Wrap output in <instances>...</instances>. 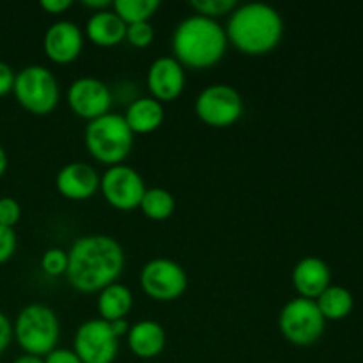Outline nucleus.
Wrapping results in <instances>:
<instances>
[{
	"mask_svg": "<svg viewBox=\"0 0 363 363\" xmlns=\"http://www.w3.org/2000/svg\"><path fill=\"white\" fill-rule=\"evenodd\" d=\"M124 262V250L116 238L89 234L78 238L67 252L66 277L80 293H99L117 282Z\"/></svg>",
	"mask_w": 363,
	"mask_h": 363,
	"instance_id": "nucleus-1",
	"label": "nucleus"
},
{
	"mask_svg": "<svg viewBox=\"0 0 363 363\" xmlns=\"http://www.w3.org/2000/svg\"><path fill=\"white\" fill-rule=\"evenodd\" d=\"M225 35L241 53L264 55L282 41L284 20L279 11L268 4H243L229 14Z\"/></svg>",
	"mask_w": 363,
	"mask_h": 363,
	"instance_id": "nucleus-2",
	"label": "nucleus"
},
{
	"mask_svg": "<svg viewBox=\"0 0 363 363\" xmlns=\"http://www.w3.org/2000/svg\"><path fill=\"white\" fill-rule=\"evenodd\" d=\"M227 45L225 28L201 14L184 18L172 34L174 59L190 69H206L218 64L225 55Z\"/></svg>",
	"mask_w": 363,
	"mask_h": 363,
	"instance_id": "nucleus-3",
	"label": "nucleus"
},
{
	"mask_svg": "<svg viewBox=\"0 0 363 363\" xmlns=\"http://www.w3.org/2000/svg\"><path fill=\"white\" fill-rule=\"evenodd\" d=\"M60 337L59 318L55 312L43 303H30L20 311L13 323V339L25 354L46 357L57 350Z\"/></svg>",
	"mask_w": 363,
	"mask_h": 363,
	"instance_id": "nucleus-4",
	"label": "nucleus"
},
{
	"mask_svg": "<svg viewBox=\"0 0 363 363\" xmlns=\"http://www.w3.org/2000/svg\"><path fill=\"white\" fill-rule=\"evenodd\" d=\"M85 145L94 160L105 165H121L133 147V131L119 113H105L89 121L85 128Z\"/></svg>",
	"mask_w": 363,
	"mask_h": 363,
	"instance_id": "nucleus-5",
	"label": "nucleus"
},
{
	"mask_svg": "<svg viewBox=\"0 0 363 363\" xmlns=\"http://www.w3.org/2000/svg\"><path fill=\"white\" fill-rule=\"evenodd\" d=\"M13 94L27 112L34 116H48L59 105L60 89L55 74L48 67L32 64L16 73Z\"/></svg>",
	"mask_w": 363,
	"mask_h": 363,
	"instance_id": "nucleus-6",
	"label": "nucleus"
},
{
	"mask_svg": "<svg viewBox=\"0 0 363 363\" xmlns=\"http://www.w3.org/2000/svg\"><path fill=\"white\" fill-rule=\"evenodd\" d=\"M279 328L287 342L307 347L319 342L325 333L326 321L314 300L294 298L280 311Z\"/></svg>",
	"mask_w": 363,
	"mask_h": 363,
	"instance_id": "nucleus-7",
	"label": "nucleus"
},
{
	"mask_svg": "<svg viewBox=\"0 0 363 363\" xmlns=\"http://www.w3.org/2000/svg\"><path fill=\"white\" fill-rule=\"evenodd\" d=\"M195 113L211 128L233 126L243 116V99L233 85L213 84L195 99Z\"/></svg>",
	"mask_w": 363,
	"mask_h": 363,
	"instance_id": "nucleus-8",
	"label": "nucleus"
},
{
	"mask_svg": "<svg viewBox=\"0 0 363 363\" xmlns=\"http://www.w3.org/2000/svg\"><path fill=\"white\" fill-rule=\"evenodd\" d=\"M140 286L156 301H174L184 294L188 277L183 266L170 259L158 257L149 261L140 272Z\"/></svg>",
	"mask_w": 363,
	"mask_h": 363,
	"instance_id": "nucleus-9",
	"label": "nucleus"
},
{
	"mask_svg": "<svg viewBox=\"0 0 363 363\" xmlns=\"http://www.w3.org/2000/svg\"><path fill=\"white\" fill-rule=\"evenodd\" d=\"M73 351L82 363H113L119 353V339L110 323L89 319L74 333Z\"/></svg>",
	"mask_w": 363,
	"mask_h": 363,
	"instance_id": "nucleus-10",
	"label": "nucleus"
},
{
	"mask_svg": "<svg viewBox=\"0 0 363 363\" xmlns=\"http://www.w3.org/2000/svg\"><path fill=\"white\" fill-rule=\"evenodd\" d=\"M99 190L112 208L121 211H131L140 206L145 194V183L140 174L130 165L108 167L99 181Z\"/></svg>",
	"mask_w": 363,
	"mask_h": 363,
	"instance_id": "nucleus-11",
	"label": "nucleus"
},
{
	"mask_svg": "<svg viewBox=\"0 0 363 363\" xmlns=\"http://www.w3.org/2000/svg\"><path fill=\"white\" fill-rule=\"evenodd\" d=\"M67 103L74 116L94 121L110 112L112 94L105 82L94 77L77 78L67 89Z\"/></svg>",
	"mask_w": 363,
	"mask_h": 363,
	"instance_id": "nucleus-12",
	"label": "nucleus"
},
{
	"mask_svg": "<svg viewBox=\"0 0 363 363\" xmlns=\"http://www.w3.org/2000/svg\"><path fill=\"white\" fill-rule=\"evenodd\" d=\"M43 48L46 57L55 64H69L80 57L84 50V34L74 21L59 20L45 32Z\"/></svg>",
	"mask_w": 363,
	"mask_h": 363,
	"instance_id": "nucleus-13",
	"label": "nucleus"
},
{
	"mask_svg": "<svg viewBox=\"0 0 363 363\" xmlns=\"http://www.w3.org/2000/svg\"><path fill=\"white\" fill-rule=\"evenodd\" d=\"M184 67L174 57H158L147 71V89L160 103L176 101L184 91Z\"/></svg>",
	"mask_w": 363,
	"mask_h": 363,
	"instance_id": "nucleus-14",
	"label": "nucleus"
},
{
	"mask_svg": "<svg viewBox=\"0 0 363 363\" xmlns=\"http://www.w3.org/2000/svg\"><path fill=\"white\" fill-rule=\"evenodd\" d=\"M99 174L89 163L73 162L57 172L55 186L69 201H87L99 190Z\"/></svg>",
	"mask_w": 363,
	"mask_h": 363,
	"instance_id": "nucleus-15",
	"label": "nucleus"
},
{
	"mask_svg": "<svg viewBox=\"0 0 363 363\" xmlns=\"http://www.w3.org/2000/svg\"><path fill=\"white\" fill-rule=\"evenodd\" d=\"M293 286L300 298L318 300L323 291L332 286L330 266L319 257H305L294 266Z\"/></svg>",
	"mask_w": 363,
	"mask_h": 363,
	"instance_id": "nucleus-16",
	"label": "nucleus"
},
{
	"mask_svg": "<svg viewBox=\"0 0 363 363\" xmlns=\"http://www.w3.org/2000/svg\"><path fill=\"white\" fill-rule=\"evenodd\" d=\"M128 346L131 353L144 360H151L162 354L167 344V333L160 323L152 319H144V321L135 323L128 330Z\"/></svg>",
	"mask_w": 363,
	"mask_h": 363,
	"instance_id": "nucleus-17",
	"label": "nucleus"
},
{
	"mask_svg": "<svg viewBox=\"0 0 363 363\" xmlns=\"http://www.w3.org/2000/svg\"><path fill=\"white\" fill-rule=\"evenodd\" d=\"M126 27L128 25L110 7V9L98 11L89 18L85 25V34L89 41L94 43L96 46L110 48L126 39Z\"/></svg>",
	"mask_w": 363,
	"mask_h": 363,
	"instance_id": "nucleus-18",
	"label": "nucleus"
},
{
	"mask_svg": "<svg viewBox=\"0 0 363 363\" xmlns=\"http://www.w3.org/2000/svg\"><path fill=\"white\" fill-rule=\"evenodd\" d=\"M123 117L133 135H149L163 124L165 110H163V103L151 96H145V98L131 101Z\"/></svg>",
	"mask_w": 363,
	"mask_h": 363,
	"instance_id": "nucleus-19",
	"label": "nucleus"
},
{
	"mask_svg": "<svg viewBox=\"0 0 363 363\" xmlns=\"http://www.w3.org/2000/svg\"><path fill=\"white\" fill-rule=\"evenodd\" d=\"M133 307V294L124 284L113 282L99 291L98 294V312L99 319L106 323L126 319Z\"/></svg>",
	"mask_w": 363,
	"mask_h": 363,
	"instance_id": "nucleus-20",
	"label": "nucleus"
},
{
	"mask_svg": "<svg viewBox=\"0 0 363 363\" xmlns=\"http://www.w3.org/2000/svg\"><path fill=\"white\" fill-rule=\"evenodd\" d=\"M325 321H342L353 312L354 298L350 289L342 286H330L321 296L314 300Z\"/></svg>",
	"mask_w": 363,
	"mask_h": 363,
	"instance_id": "nucleus-21",
	"label": "nucleus"
},
{
	"mask_svg": "<svg viewBox=\"0 0 363 363\" xmlns=\"http://www.w3.org/2000/svg\"><path fill=\"white\" fill-rule=\"evenodd\" d=\"M138 208L149 220L162 222V220L172 216L174 209H176V199L165 188H149V190H145Z\"/></svg>",
	"mask_w": 363,
	"mask_h": 363,
	"instance_id": "nucleus-22",
	"label": "nucleus"
},
{
	"mask_svg": "<svg viewBox=\"0 0 363 363\" xmlns=\"http://www.w3.org/2000/svg\"><path fill=\"white\" fill-rule=\"evenodd\" d=\"M160 9V0H116L112 2V11L126 25L149 21Z\"/></svg>",
	"mask_w": 363,
	"mask_h": 363,
	"instance_id": "nucleus-23",
	"label": "nucleus"
},
{
	"mask_svg": "<svg viewBox=\"0 0 363 363\" xmlns=\"http://www.w3.org/2000/svg\"><path fill=\"white\" fill-rule=\"evenodd\" d=\"M190 6L201 16L216 20V18L227 16V14L233 13L238 4L234 0H191Z\"/></svg>",
	"mask_w": 363,
	"mask_h": 363,
	"instance_id": "nucleus-24",
	"label": "nucleus"
},
{
	"mask_svg": "<svg viewBox=\"0 0 363 363\" xmlns=\"http://www.w3.org/2000/svg\"><path fill=\"white\" fill-rule=\"evenodd\" d=\"M41 268L46 275L60 277L67 272V252L62 248H48L41 257Z\"/></svg>",
	"mask_w": 363,
	"mask_h": 363,
	"instance_id": "nucleus-25",
	"label": "nucleus"
},
{
	"mask_svg": "<svg viewBox=\"0 0 363 363\" xmlns=\"http://www.w3.org/2000/svg\"><path fill=\"white\" fill-rule=\"evenodd\" d=\"M126 39L135 48H147L155 39V28L149 21H140V23L128 25Z\"/></svg>",
	"mask_w": 363,
	"mask_h": 363,
	"instance_id": "nucleus-26",
	"label": "nucleus"
},
{
	"mask_svg": "<svg viewBox=\"0 0 363 363\" xmlns=\"http://www.w3.org/2000/svg\"><path fill=\"white\" fill-rule=\"evenodd\" d=\"M21 208L16 199L13 197H0V225L13 229L20 222Z\"/></svg>",
	"mask_w": 363,
	"mask_h": 363,
	"instance_id": "nucleus-27",
	"label": "nucleus"
},
{
	"mask_svg": "<svg viewBox=\"0 0 363 363\" xmlns=\"http://www.w3.org/2000/svg\"><path fill=\"white\" fill-rule=\"evenodd\" d=\"M16 234L13 229L0 225V264L9 261L16 252Z\"/></svg>",
	"mask_w": 363,
	"mask_h": 363,
	"instance_id": "nucleus-28",
	"label": "nucleus"
},
{
	"mask_svg": "<svg viewBox=\"0 0 363 363\" xmlns=\"http://www.w3.org/2000/svg\"><path fill=\"white\" fill-rule=\"evenodd\" d=\"M14 78H16V73H14L13 67L4 62V60H0V98L13 92Z\"/></svg>",
	"mask_w": 363,
	"mask_h": 363,
	"instance_id": "nucleus-29",
	"label": "nucleus"
},
{
	"mask_svg": "<svg viewBox=\"0 0 363 363\" xmlns=\"http://www.w3.org/2000/svg\"><path fill=\"white\" fill-rule=\"evenodd\" d=\"M45 363H82L80 358L77 357L73 350H62V347H57L52 353H48L45 357Z\"/></svg>",
	"mask_w": 363,
	"mask_h": 363,
	"instance_id": "nucleus-30",
	"label": "nucleus"
},
{
	"mask_svg": "<svg viewBox=\"0 0 363 363\" xmlns=\"http://www.w3.org/2000/svg\"><path fill=\"white\" fill-rule=\"evenodd\" d=\"M11 340H13V323L4 312H0V354H4V351L9 347Z\"/></svg>",
	"mask_w": 363,
	"mask_h": 363,
	"instance_id": "nucleus-31",
	"label": "nucleus"
},
{
	"mask_svg": "<svg viewBox=\"0 0 363 363\" xmlns=\"http://www.w3.org/2000/svg\"><path fill=\"white\" fill-rule=\"evenodd\" d=\"M71 0H41V7L50 14H60L71 7Z\"/></svg>",
	"mask_w": 363,
	"mask_h": 363,
	"instance_id": "nucleus-32",
	"label": "nucleus"
},
{
	"mask_svg": "<svg viewBox=\"0 0 363 363\" xmlns=\"http://www.w3.org/2000/svg\"><path fill=\"white\" fill-rule=\"evenodd\" d=\"M84 6L96 9V13H98V11L110 9V7H112V2H110V0H84Z\"/></svg>",
	"mask_w": 363,
	"mask_h": 363,
	"instance_id": "nucleus-33",
	"label": "nucleus"
},
{
	"mask_svg": "<svg viewBox=\"0 0 363 363\" xmlns=\"http://www.w3.org/2000/svg\"><path fill=\"white\" fill-rule=\"evenodd\" d=\"M110 326H112V330H113V333L117 335V339H121L123 335H126L128 330H130V325H128L126 319H119V321L110 323Z\"/></svg>",
	"mask_w": 363,
	"mask_h": 363,
	"instance_id": "nucleus-34",
	"label": "nucleus"
},
{
	"mask_svg": "<svg viewBox=\"0 0 363 363\" xmlns=\"http://www.w3.org/2000/svg\"><path fill=\"white\" fill-rule=\"evenodd\" d=\"M13 363H45V360L39 357H32V354H21Z\"/></svg>",
	"mask_w": 363,
	"mask_h": 363,
	"instance_id": "nucleus-35",
	"label": "nucleus"
},
{
	"mask_svg": "<svg viewBox=\"0 0 363 363\" xmlns=\"http://www.w3.org/2000/svg\"><path fill=\"white\" fill-rule=\"evenodd\" d=\"M7 163H9V162H7V155H6V151H4L2 145H0V177L6 174Z\"/></svg>",
	"mask_w": 363,
	"mask_h": 363,
	"instance_id": "nucleus-36",
	"label": "nucleus"
}]
</instances>
